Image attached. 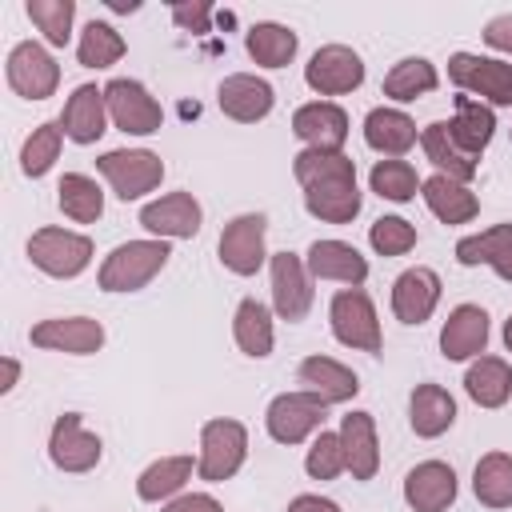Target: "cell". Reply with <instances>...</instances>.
<instances>
[{
	"label": "cell",
	"instance_id": "obj_1",
	"mask_svg": "<svg viewBox=\"0 0 512 512\" xmlns=\"http://www.w3.org/2000/svg\"><path fill=\"white\" fill-rule=\"evenodd\" d=\"M296 180L304 184V208L324 224H348L360 212V188H356V164L344 152L304 148L292 160Z\"/></svg>",
	"mask_w": 512,
	"mask_h": 512
},
{
	"label": "cell",
	"instance_id": "obj_2",
	"mask_svg": "<svg viewBox=\"0 0 512 512\" xmlns=\"http://www.w3.org/2000/svg\"><path fill=\"white\" fill-rule=\"evenodd\" d=\"M168 256H172V248L164 240H128V244L112 248L108 260L100 264V288L104 292H136L168 264Z\"/></svg>",
	"mask_w": 512,
	"mask_h": 512
},
{
	"label": "cell",
	"instance_id": "obj_3",
	"mask_svg": "<svg viewBox=\"0 0 512 512\" xmlns=\"http://www.w3.org/2000/svg\"><path fill=\"white\" fill-rule=\"evenodd\" d=\"M244 456H248V432L240 420H208L200 428V460H196L200 480L220 484L236 476Z\"/></svg>",
	"mask_w": 512,
	"mask_h": 512
},
{
	"label": "cell",
	"instance_id": "obj_4",
	"mask_svg": "<svg viewBox=\"0 0 512 512\" xmlns=\"http://www.w3.org/2000/svg\"><path fill=\"white\" fill-rule=\"evenodd\" d=\"M96 168L112 184V192L120 200H140L144 192L160 188V180H164V164L148 148H116V152H104L96 160Z\"/></svg>",
	"mask_w": 512,
	"mask_h": 512
},
{
	"label": "cell",
	"instance_id": "obj_5",
	"mask_svg": "<svg viewBox=\"0 0 512 512\" xmlns=\"http://www.w3.org/2000/svg\"><path fill=\"white\" fill-rule=\"evenodd\" d=\"M28 260L40 272L56 276V280H72V276H80L88 268L92 240L80 236V232H68V228H40L28 240Z\"/></svg>",
	"mask_w": 512,
	"mask_h": 512
},
{
	"label": "cell",
	"instance_id": "obj_6",
	"mask_svg": "<svg viewBox=\"0 0 512 512\" xmlns=\"http://www.w3.org/2000/svg\"><path fill=\"white\" fill-rule=\"evenodd\" d=\"M332 336L356 352H380V320H376V308H372V296L364 288H340L332 296Z\"/></svg>",
	"mask_w": 512,
	"mask_h": 512
},
{
	"label": "cell",
	"instance_id": "obj_7",
	"mask_svg": "<svg viewBox=\"0 0 512 512\" xmlns=\"http://www.w3.org/2000/svg\"><path fill=\"white\" fill-rule=\"evenodd\" d=\"M324 408L328 404L320 396H312V392H280L268 404V416H264L268 436L276 444H300L324 424Z\"/></svg>",
	"mask_w": 512,
	"mask_h": 512
},
{
	"label": "cell",
	"instance_id": "obj_8",
	"mask_svg": "<svg viewBox=\"0 0 512 512\" xmlns=\"http://www.w3.org/2000/svg\"><path fill=\"white\" fill-rule=\"evenodd\" d=\"M104 100H108V116L120 132H132V136H152L160 132V104L152 100V92L140 84V80H112L104 88Z\"/></svg>",
	"mask_w": 512,
	"mask_h": 512
},
{
	"label": "cell",
	"instance_id": "obj_9",
	"mask_svg": "<svg viewBox=\"0 0 512 512\" xmlns=\"http://www.w3.org/2000/svg\"><path fill=\"white\" fill-rule=\"evenodd\" d=\"M448 76L456 88H464L468 96H484L492 104H512V64L492 60V56H472V52H456L448 60Z\"/></svg>",
	"mask_w": 512,
	"mask_h": 512
},
{
	"label": "cell",
	"instance_id": "obj_10",
	"mask_svg": "<svg viewBox=\"0 0 512 512\" xmlns=\"http://www.w3.org/2000/svg\"><path fill=\"white\" fill-rule=\"evenodd\" d=\"M8 84H12V92L24 96V100H44V96L56 92L60 68H56V60L48 56L44 44L24 40V44H16V48L8 52Z\"/></svg>",
	"mask_w": 512,
	"mask_h": 512
},
{
	"label": "cell",
	"instance_id": "obj_11",
	"mask_svg": "<svg viewBox=\"0 0 512 512\" xmlns=\"http://www.w3.org/2000/svg\"><path fill=\"white\" fill-rule=\"evenodd\" d=\"M100 436L84 428V420L76 412H64L56 424H52V436H48V456L60 472H92L100 464Z\"/></svg>",
	"mask_w": 512,
	"mask_h": 512
},
{
	"label": "cell",
	"instance_id": "obj_12",
	"mask_svg": "<svg viewBox=\"0 0 512 512\" xmlns=\"http://www.w3.org/2000/svg\"><path fill=\"white\" fill-rule=\"evenodd\" d=\"M304 80L312 92L320 96H344L352 88H360L364 80V60L344 48V44H324L308 64H304Z\"/></svg>",
	"mask_w": 512,
	"mask_h": 512
},
{
	"label": "cell",
	"instance_id": "obj_13",
	"mask_svg": "<svg viewBox=\"0 0 512 512\" xmlns=\"http://www.w3.org/2000/svg\"><path fill=\"white\" fill-rule=\"evenodd\" d=\"M264 228H268V220L260 212H244V216L228 220L220 232V264L236 276H252L268 256L264 252Z\"/></svg>",
	"mask_w": 512,
	"mask_h": 512
},
{
	"label": "cell",
	"instance_id": "obj_14",
	"mask_svg": "<svg viewBox=\"0 0 512 512\" xmlns=\"http://www.w3.org/2000/svg\"><path fill=\"white\" fill-rule=\"evenodd\" d=\"M272 304L276 316L296 324L312 308V284H308V264L296 252H276L272 256Z\"/></svg>",
	"mask_w": 512,
	"mask_h": 512
},
{
	"label": "cell",
	"instance_id": "obj_15",
	"mask_svg": "<svg viewBox=\"0 0 512 512\" xmlns=\"http://www.w3.org/2000/svg\"><path fill=\"white\" fill-rule=\"evenodd\" d=\"M36 348L68 352V356H92L104 344V324L92 316H60V320H40L32 328Z\"/></svg>",
	"mask_w": 512,
	"mask_h": 512
},
{
	"label": "cell",
	"instance_id": "obj_16",
	"mask_svg": "<svg viewBox=\"0 0 512 512\" xmlns=\"http://www.w3.org/2000/svg\"><path fill=\"white\" fill-rule=\"evenodd\" d=\"M140 224L148 232H156L160 240L164 236L168 240H188V236L200 232V204H196L192 192H168V196L140 208Z\"/></svg>",
	"mask_w": 512,
	"mask_h": 512
},
{
	"label": "cell",
	"instance_id": "obj_17",
	"mask_svg": "<svg viewBox=\"0 0 512 512\" xmlns=\"http://www.w3.org/2000/svg\"><path fill=\"white\" fill-rule=\"evenodd\" d=\"M404 500L412 512H444L456 500V472L444 460H424L404 476Z\"/></svg>",
	"mask_w": 512,
	"mask_h": 512
},
{
	"label": "cell",
	"instance_id": "obj_18",
	"mask_svg": "<svg viewBox=\"0 0 512 512\" xmlns=\"http://www.w3.org/2000/svg\"><path fill=\"white\" fill-rule=\"evenodd\" d=\"M276 104V92L268 80L252 76V72H236V76H224L220 80V108L224 116L240 120V124H256L272 112Z\"/></svg>",
	"mask_w": 512,
	"mask_h": 512
},
{
	"label": "cell",
	"instance_id": "obj_19",
	"mask_svg": "<svg viewBox=\"0 0 512 512\" xmlns=\"http://www.w3.org/2000/svg\"><path fill=\"white\" fill-rule=\"evenodd\" d=\"M292 132H296L308 148L340 152V144L348 140V116H344V108H336V104H328V100H312V104H300V108H296Z\"/></svg>",
	"mask_w": 512,
	"mask_h": 512
},
{
	"label": "cell",
	"instance_id": "obj_20",
	"mask_svg": "<svg viewBox=\"0 0 512 512\" xmlns=\"http://www.w3.org/2000/svg\"><path fill=\"white\" fill-rule=\"evenodd\" d=\"M440 300V276L432 268H408L392 284V312L404 324H424Z\"/></svg>",
	"mask_w": 512,
	"mask_h": 512
},
{
	"label": "cell",
	"instance_id": "obj_21",
	"mask_svg": "<svg viewBox=\"0 0 512 512\" xmlns=\"http://www.w3.org/2000/svg\"><path fill=\"white\" fill-rule=\"evenodd\" d=\"M484 344H488V312L476 304L452 308L440 328V352L448 360H468V356H480Z\"/></svg>",
	"mask_w": 512,
	"mask_h": 512
},
{
	"label": "cell",
	"instance_id": "obj_22",
	"mask_svg": "<svg viewBox=\"0 0 512 512\" xmlns=\"http://www.w3.org/2000/svg\"><path fill=\"white\" fill-rule=\"evenodd\" d=\"M104 116H108V100H104V88L96 84H80L68 104H64V116H60V128L68 140L76 144H96L104 136Z\"/></svg>",
	"mask_w": 512,
	"mask_h": 512
},
{
	"label": "cell",
	"instance_id": "obj_23",
	"mask_svg": "<svg viewBox=\"0 0 512 512\" xmlns=\"http://www.w3.org/2000/svg\"><path fill=\"white\" fill-rule=\"evenodd\" d=\"M304 264H308V272L316 280H340L348 288H360L364 276H368V260L352 244H344V240H316L308 248Z\"/></svg>",
	"mask_w": 512,
	"mask_h": 512
},
{
	"label": "cell",
	"instance_id": "obj_24",
	"mask_svg": "<svg viewBox=\"0 0 512 512\" xmlns=\"http://www.w3.org/2000/svg\"><path fill=\"white\" fill-rule=\"evenodd\" d=\"M340 444H344V464H348L352 480H372L380 468V444H376L372 412H348L340 420Z\"/></svg>",
	"mask_w": 512,
	"mask_h": 512
},
{
	"label": "cell",
	"instance_id": "obj_25",
	"mask_svg": "<svg viewBox=\"0 0 512 512\" xmlns=\"http://www.w3.org/2000/svg\"><path fill=\"white\" fill-rule=\"evenodd\" d=\"M300 384H304V392L320 396L324 404H344V400H352V396L360 392L356 372L344 368V364L332 360V356H308V360L300 364Z\"/></svg>",
	"mask_w": 512,
	"mask_h": 512
},
{
	"label": "cell",
	"instance_id": "obj_26",
	"mask_svg": "<svg viewBox=\"0 0 512 512\" xmlns=\"http://www.w3.org/2000/svg\"><path fill=\"white\" fill-rule=\"evenodd\" d=\"M420 196H424V204L432 208V216L444 220V224H468V220L480 212L476 192H472L468 184L452 180V176H440V172L420 184Z\"/></svg>",
	"mask_w": 512,
	"mask_h": 512
},
{
	"label": "cell",
	"instance_id": "obj_27",
	"mask_svg": "<svg viewBox=\"0 0 512 512\" xmlns=\"http://www.w3.org/2000/svg\"><path fill=\"white\" fill-rule=\"evenodd\" d=\"M456 260L460 264H488L500 280H512V224H496L480 236H464L456 244Z\"/></svg>",
	"mask_w": 512,
	"mask_h": 512
},
{
	"label": "cell",
	"instance_id": "obj_28",
	"mask_svg": "<svg viewBox=\"0 0 512 512\" xmlns=\"http://www.w3.org/2000/svg\"><path fill=\"white\" fill-rule=\"evenodd\" d=\"M364 140H368V148L396 160L416 144V124L400 108H372L364 116Z\"/></svg>",
	"mask_w": 512,
	"mask_h": 512
},
{
	"label": "cell",
	"instance_id": "obj_29",
	"mask_svg": "<svg viewBox=\"0 0 512 512\" xmlns=\"http://www.w3.org/2000/svg\"><path fill=\"white\" fill-rule=\"evenodd\" d=\"M408 420H412V432H416V436L432 440V436H440V432L452 428V420H456V400H452L440 384H416V392H412V400H408Z\"/></svg>",
	"mask_w": 512,
	"mask_h": 512
},
{
	"label": "cell",
	"instance_id": "obj_30",
	"mask_svg": "<svg viewBox=\"0 0 512 512\" xmlns=\"http://www.w3.org/2000/svg\"><path fill=\"white\" fill-rule=\"evenodd\" d=\"M420 144H424V156L440 168V176H452V180H460V184H468V180L476 176V156H468V152L452 140L448 120L428 124V128L420 132Z\"/></svg>",
	"mask_w": 512,
	"mask_h": 512
},
{
	"label": "cell",
	"instance_id": "obj_31",
	"mask_svg": "<svg viewBox=\"0 0 512 512\" xmlns=\"http://www.w3.org/2000/svg\"><path fill=\"white\" fill-rule=\"evenodd\" d=\"M448 128H452V140H456L468 156H480V152L488 148L492 132H496V116H492L488 104H480V100H472V96H456V116L448 120Z\"/></svg>",
	"mask_w": 512,
	"mask_h": 512
},
{
	"label": "cell",
	"instance_id": "obj_32",
	"mask_svg": "<svg viewBox=\"0 0 512 512\" xmlns=\"http://www.w3.org/2000/svg\"><path fill=\"white\" fill-rule=\"evenodd\" d=\"M464 388H468V396H472L480 408H500V404L512 396V368H508V360H500V356H480V360L468 368Z\"/></svg>",
	"mask_w": 512,
	"mask_h": 512
},
{
	"label": "cell",
	"instance_id": "obj_33",
	"mask_svg": "<svg viewBox=\"0 0 512 512\" xmlns=\"http://www.w3.org/2000/svg\"><path fill=\"white\" fill-rule=\"evenodd\" d=\"M472 492L488 508H512V456L508 452L480 456V464L472 472Z\"/></svg>",
	"mask_w": 512,
	"mask_h": 512
},
{
	"label": "cell",
	"instance_id": "obj_34",
	"mask_svg": "<svg viewBox=\"0 0 512 512\" xmlns=\"http://www.w3.org/2000/svg\"><path fill=\"white\" fill-rule=\"evenodd\" d=\"M56 200H60V212L68 216V220H76V224H92V220H100V212H104V192L96 188V180L92 176H84V172H68L60 184H56Z\"/></svg>",
	"mask_w": 512,
	"mask_h": 512
},
{
	"label": "cell",
	"instance_id": "obj_35",
	"mask_svg": "<svg viewBox=\"0 0 512 512\" xmlns=\"http://www.w3.org/2000/svg\"><path fill=\"white\" fill-rule=\"evenodd\" d=\"M244 48L260 68H284L296 56V32H288L284 24H252Z\"/></svg>",
	"mask_w": 512,
	"mask_h": 512
},
{
	"label": "cell",
	"instance_id": "obj_36",
	"mask_svg": "<svg viewBox=\"0 0 512 512\" xmlns=\"http://www.w3.org/2000/svg\"><path fill=\"white\" fill-rule=\"evenodd\" d=\"M232 336L240 344L244 356H268L272 352V316L260 300H240L236 320H232Z\"/></svg>",
	"mask_w": 512,
	"mask_h": 512
},
{
	"label": "cell",
	"instance_id": "obj_37",
	"mask_svg": "<svg viewBox=\"0 0 512 512\" xmlns=\"http://www.w3.org/2000/svg\"><path fill=\"white\" fill-rule=\"evenodd\" d=\"M188 476H192V456H164V460H156L140 472L136 496L140 500H168L184 488Z\"/></svg>",
	"mask_w": 512,
	"mask_h": 512
},
{
	"label": "cell",
	"instance_id": "obj_38",
	"mask_svg": "<svg viewBox=\"0 0 512 512\" xmlns=\"http://www.w3.org/2000/svg\"><path fill=\"white\" fill-rule=\"evenodd\" d=\"M436 84H440L436 68L424 56H408V60L392 64V72L384 76V96H392V100H416V96L432 92Z\"/></svg>",
	"mask_w": 512,
	"mask_h": 512
},
{
	"label": "cell",
	"instance_id": "obj_39",
	"mask_svg": "<svg viewBox=\"0 0 512 512\" xmlns=\"http://www.w3.org/2000/svg\"><path fill=\"white\" fill-rule=\"evenodd\" d=\"M76 56L84 68H108L124 56V36L104 24V20H92L84 32H80V44H76Z\"/></svg>",
	"mask_w": 512,
	"mask_h": 512
},
{
	"label": "cell",
	"instance_id": "obj_40",
	"mask_svg": "<svg viewBox=\"0 0 512 512\" xmlns=\"http://www.w3.org/2000/svg\"><path fill=\"white\" fill-rule=\"evenodd\" d=\"M60 140H64L60 120H48V124L32 128V136H28L24 148H20V168H24V176H44V172L56 164V156H60Z\"/></svg>",
	"mask_w": 512,
	"mask_h": 512
},
{
	"label": "cell",
	"instance_id": "obj_41",
	"mask_svg": "<svg viewBox=\"0 0 512 512\" xmlns=\"http://www.w3.org/2000/svg\"><path fill=\"white\" fill-rule=\"evenodd\" d=\"M372 192L380 196V200H392V204H404V200H412L416 196V188H420V180H416V168L408 164V160H380L376 168H372Z\"/></svg>",
	"mask_w": 512,
	"mask_h": 512
},
{
	"label": "cell",
	"instance_id": "obj_42",
	"mask_svg": "<svg viewBox=\"0 0 512 512\" xmlns=\"http://www.w3.org/2000/svg\"><path fill=\"white\" fill-rule=\"evenodd\" d=\"M28 16L32 24L44 32L48 44L64 48L68 36H72V16H76V4L72 0H28Z\"/></svg>",
	"mask_w": 512,
	"mask_h": 512
},
{
	"label": "cell",
	"instance_id": "obj_43",
	"mask_svg": "<svg viewBox=\"0 0 512 512\" xmlns=\"http://www.w3.org/2000/svg\"><path fill=\"white\" fill-rule=\"evenodd\" d=\"M308 476L312 480H332L340 476L348 464H344V444H340V432H320L308 448V460H304Z\"/></svg>",
	"mask_w": 512,
	"mask_h": 512
},
{
	"label": "cell",
	"instance_id": "obj_44",
	"mask_svg": "<svg viewBox=\"0 0 512 512\" xmlns=\"http://www.w3.org/2000/svg\"><path fill=\"white\" fill-rule=\"evenodd\" d=\"M368 240H372V248H376L380 256H404V252L416 244V228H412L404 216H380V220L372 224Z\"/></svg>",
	"mask_w": 512,
	"mask_h": 512
},
{
	"label": "cell",
	"instance_id": "obj_45",
	"mask_svg": "<svg viewBox=\"0 0 512 512\" xmlns=\"http://www.w3.org/2000/svg\"><path fill=\"white\" fill-rule=\"evenodd\" d=\"M208 16H212L208 4H176L172 8V20L180 28H188V32H208Z\"/></svg>",
	"mask_w": 512,
	"mask_h": 512
},
{
	"label": "cell",
	"instance_id": "obj_46",
	"mask_svg": "<svg viewBox=\"0 0 512 512\" xmlns=\"http://www.w3.org/2000/svg\"><path fill=\"white\" fill-rule=\"evenodd\" d=\"M484 40H488L492 48H500V52H512V12L488 20V24H484Z\"/></svg>",
	"mask_w": 512,
	"mask_h": 512
},
{
	"label": "cell",
	"instance_id": "obj_47",
	"mask_svg": "<svg viewBox=\"0 0 512 512\" xmlns=\"http://www.w3.org/2000/svg\"><path fill=\"white\" fill-rule=\"evenodd\" d=\"M164 512H224L212 496H204V492H192V496H180V500H172Z\"/></svg>",
	"mask_w": 512,
	"mask_h": 512
},
{
	"label": "cell",
	"instance_id": "obj_48",
	"mask_svg": "<svg viewBox=\"0 0 512 512\" xmlns=\"http://www.w3.org/2000/svg\"><path fill=\"white\" fill-rule=\"evenodd\" d=\"M288 512H340V504H332V500H324V496H296V500L288 504Z\"/></svg>",
	"mask_w": 512,
	"mask_h": 512
},
{
	"label": "cell",
	"instance_id": "obj_49",
	"mask_svg": "<svg viewBox=\"0 0 512 512\" xmlns=\"http://www.w3.org/2000/svg\"><path fill=\"white\" fill-rule=\"evenodd\" d=\"M16 372H20V364L16 360H4V384H0V392H8L16 384Z\"/></svg>",
	"mask_w": 512,
	"mask_h": 512
},
{
	"label": "cell",
	"instance_id": "obj_50",
	"mask_svg": "<svg viewBox=\"0 0 512 512\" xmlns=\"http://www.w3.org/2000/svg\"><path fill=\"white\" fill-rule=\"evenodd\" d=\"M504 344H508V352H512V316H508V324H504Z\"/></svg>",
	"mask_w": 512,
	"mask_h": 512
}]
</instances>
